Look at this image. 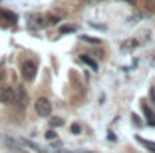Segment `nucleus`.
I'll return each instance as SVG.
<instances>
[{"mask_svg":"<svg viewBox=\"0 0 155 153\" xmlns=\"http://www.w3.org/2000/svg\"><path fill=\"white\" fill-rule=\"evenodd\" d=\"M84 42H90V44H100V38H91V36H82Z\"/></svg>","mask_w":155,"mask_h":153,"instance_id":"nucleus-11","label":"nucleus"},{"mask_svg":"<svg viewBox=\"0 0 155 153\" xmlns=\"http://www.w3.org/2000/svg\"><path fill=\"white\" fill-rule=\"evenodd\" d=\"M70 131H72L74 135H78V133H82V127L78 125V123H72V127H70Z\"/></svg>","mask_w":155,"mask_h":153,"instance_id":"nucleus-12","label":"nucleus"},{"mask_svg":"<svg viewBox=\"0 0 155 153\" xmlns=\"http://www.w3.org/2000/svg\"><path fill=\"white\" fill-rule=\"evenodd\" d=\"M141 111L145 113V117H147V125H151V127H155V115H153V111H151L149 108H147L145 104H141Z\"/></svg>","mask_w":155,"mask_h":153,"instance_id":"nucleus-5","label":"nucleus"},{"mask_svg":"<svg viewBox=\"0 0 155 153\" xmlns=\"http://www.w3.org/2000/svg\"><path fill=\"white\" fill-rule=\"evenodd\" d=\"M72 32H76V26H62L60 28V34H72Z\"/></svg>","mask_w":155,"mask_h":153,"instance_id":"nucleus-10","label":"nucleus"},{"mask_svg":"<svg viewBox=\"0 0 155 153\" xmlns=\"http://www.w3.org/2000/svg\"><path fill=\"white\" fill-rule=\"evenodd\" d=\"M48 20H50V24H58V22H60V18H58V16H50Z\"/></svg>","mask_w":155,"mask_h":153,"instance_id":"nucleus-14","label":"nucleus"},{"mask_svg":"<svg viewBox=\"0 0 155 153\" xmlns=\"http://www.w3.org/2000/svg\"><path fill=\"white\" fill-rule=\"evenodd\" d=\"M135 139L139 141V143H141L143 147H147V149H149L151 153H155V143H153V141H149V139H143L141 135H135Z\"/></svg>","mask_w":155,"mask_h":153,"instance_id":"nucleus-7","label":"nucleus"},{"mask_svg":"<svg viewBox=\"0 0 155 153\" xmlns=\"http://www.w3.org/2000/svg\"><path fill=\"white\" fill-rule=\"evenodd\" d=\"M34 109H36V113L40 117H50L52 113V104L48 98H38L36 101H34Z\"/></svg>","mask_w":155,"mask_h":153,"instance_id":"nucleus-1","label":"nucleus"},{"mask_svg":"<svg viewBox=\"0 0 155 153\" xmlns=\"http://www.w3.org/2000/svg\"><path fill=\"white\" fill-rule=\"evenodd\" d=\"M82 62H84V64H87V66H90L94 72H97V62H96V60H91L90 56H82Z\"/></svg>","mask_w":155,"mask_h":153,"instance_id":"nucleus-8","label":"nucleus"},{"mask_svg":"<svg viewBox=\"0 0 155 153\" xmlns=\"http://www.w3.org/2000/svg\"><path fill=\"white\" fill-rule=\"evenodd\" d=\"M127 2H129V4H133V2H135V0H127Z\"/></svg>","mask_w":155,"mask_h":153,"instance_id":"nucleus-18","label":"nucleus"},{"mask_svg":"<svg viewBox=\"0 0 155 153\" xmlns=\"http://www.w3.org/2000/svg\"><path fill=\"white\" fill-rule=\"evenodd\" d=\"M16 104H18L20 109H24V108H26V104H28V94H26V90H24L22 86L16 88Z\"/></svg>","mask_w":155,"mask_h":153,"instance_id":"nucleus-4","label":"nucleus"},{"mask_svg":"<svg viewBox=\"0 0 155 153\" xmlns=\"http://www.w3.org/2000/svg\"><path fill=\"white\" fill-rule=\"evenodd\" d=\"M58 153H68V151H64V149H60V151H58Z\"/></svg>","mask_w":155,"mask_h":153,"instance_id":"nucleus-16","label":"nucleus"},{"mask_svg":"<svg viewBox=\"0 0 155 153\" xmlns=\"http://www.w3.org/2000/svg\"><path fill=\"white\" fill-rule=\"evenodd\" d=\"M64 117H52V119H50V125L52 127H62V125H64Z\"/></svg>","mask_w":155,"mask_h":153,"instance_id":"nucleus-9","label":"nucleus"},{"mask_svg":"<svg viewBox=\"0 0 155 153\" xmlns=\"http://www.w3.org/2000/svg\"><path fill=\"white\" fill-rule=\"evenodd\" d=\"M16 153H26V151H22V149H18V151H16Z\"/></svg>","mask_w":155,"mask_h":153,"instance_id":"nucleus-17","label":"nucleus"},{"mask_svg":"<svg viewBox=\"0 0 155 153\" xmlns=\"http://www.w3.org/2000/svg\"><path fill=\"white\" fill-rule=\"evenodd\" d=\"M20 145H24V147H28L30 151H34V153H42V151H44V149H40V147H38L36 143H34V141H30V139H20Z\"/></svg>","mask_w":155,"mask_h":153,"instance_id":"nucleus-6","label":"nucleus"},{"mask_svg":"<svg viewBox=\"0 0 155 153\" xmlns=\"http://www.w3.org/2000/svg\"><path fill=\"white\" fill-rule=\"evenodd\" d=\"M36 72H38L36 62H32V60H24L22 62V76H24V80L32 81L34 78H36Z\"/></svg>","mask_w":155,"mask_h":153,"instance_id":"nucleus-2","label":"nucleus"},{"mask_svg":"<svg viewBox=\"0 0 155 153\" xmlns=\"http://www.w3.org/2000/svg\"><path fill=\"white\" fill-rule=\"evenodd\" d=\"M131 117H133V125H137V127H139V117H137V115H135V113H133V115H131Z\"/></svg>","mask_w":155,"mask_h":153,"instance_id":"nucleus-15","label":"nucleus"},{"mask_svg":"<svg viewBox=\"0 0 155 153\" xmlns=\"http://www.w3.org/2000/svg\"><path fill=\"white\" fill-rule=\"evenodd\" d=\"M14 101H16V90L10 86H4L0 90V104L8 105V104H14Z\"/></svg>","mask_w":155,"mask_h":153,"instance_id":"nucleus-3","label":"nucleus"},{"mask_svg":"<svg viewBox=\"0 0 155 153\" xmlns=\"http://www.w3.org/2000/svg\"><path fill=\"white\" fill-rule=\"evenodd\" d=\"M84 153H90V151H84Z\"/></svg>","mask_w":155,"mask_h":153,"instance_id":"nucleus-19","label":"nucleus"},{"mask_svg":"<svg viewBox=\"0 0 155 153\" xmlns=\"http://www.w3.org/2000/svg\"><path fill=\"white\" fill-rule=\"evenodd\" d=\"M44 135H46V139H56V131L54 129H48Z\"/></svg>","mask_w":155,"mask_h":153,"instance_id":"nucleus-13","label":"nucleus"}]
</instances>
